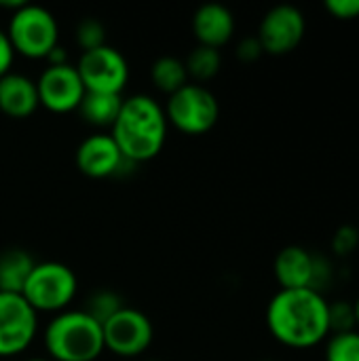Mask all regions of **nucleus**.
<instances>
[{
    "mask_svg": "<svg viewBox=\"0 0 359 361\" xmlns=\"http://www.w3.org/2000/svg\"><path fill=\"white\" fill-rule=\"evenodd\" d=\"M44 59L49 61V66H68V63H70V61H68V51H66L61 44H57Z\"/></svg>",
    "mask_w": 359,
    "mask_h": 361,
    "instance_id": "c85d7f7f",
    "label": "nucleus"
},
{
    "mask_svg": "<svg viewBox=\"0 0 359 361\" xmlns=\"http://www.w3.org/2000/svg\"><path fill=\"white\" fill-rule=\"evenodd\" d=\"M78 290L76 275L61 262H36L21 296L38 313H61Z\"/></svg>",
    "mask_w": 359,
    "mask_h": 361,
    "instance_id": "39448f33",
    "label": "nucleus"
},
{
    "mask_svg": "<svg viewBox=\"0 0 359 361\" xmlns=\"http://www.w3.org/2000/svg\"><path fill=\"white\" fill-rule=\"evenodd\" d=\"M313 264H315L313 252L300 245H288L275 256L273 273L281 290H303V288L311 290Z\"/></svg>",
    "mask_w": 359,
    "mask_h": 361,
    "instance_id": "4468645a",
    "label": "nucleus"
},
{
    "mask_svg": "<svg viewBox=\"0 0 359 361\" xmlns=\"http://www.w3.org/2000/svg\"><path fill=\"white\" fill-rule=\"evenodd\" d=\"M6 36L13 51L30 59H44L59 44V27L53 13L28 2L19 11L11 13Z\"/></svg>",
    "mask_w": 359,
    "mask_h": 361,
    "instance_id": "20e7f679",
    "label": "nucleus"
},
{
    "mask_svg": "<svg viewBox=\"0 0 359 361\" xmlns=\"http://www.w3.org/2000/svg\"><path fill=\"white\" fill-rule=\"evenodd\" d=\"M324 357L326 361H359V330L330 334Z\"/></svg>",
    "mask_w": 359,
    "mask_h": 361,
    "instance_id": "412c9836",
    "label": "nucleus"
},
{
    "mask_svg": "<svg viewBox=\"0 0 359 361\" xmlns=\"http://www.w3.org/2000/svg\"><path fill=\"white\" fill-rule=\"evenodd\" d=\"M326 11L341 21L358 19L359 17V0H326Z\"/></svg>",
    "mask_w": 359,
    "mask_h": 361,
    "instance_id": "a878e982",
    "label": "nucleus"
},
{
    "mask_svg": "<svg viewBox=\"0 0 359 361\" xmlns=\"http://www.w3.org/2000/svg\"><path fill=\"white\" fill-rule=\"evenodd\" d=\"M305 34L307 21L303 11L292 4H277L262 17L256 38L264 53L288 55L303 42Z\"/></svg>",
    "mask_w": 359,
    "mask_h": 361,
    "instance_id": "9d476101",
    "label": "nucleus"
},
{
    "mask_svg": "<svg viewBox=\"0 0 359 361\" xmlns=\"http://www.w3.org/2000/svg\"><path fill=\"white\" fill-rule=\"evenodd\" d=\"M125 165H133V163H129L123 157V152L118 150L110 133L108 135L95 133L87 137L80 142L76 150V167L80 169V173L93 180L118 176Z\"/></svg>",
    "mask_w": 359,
    "mask_h": 361,
    "instance_id": "f8f14e48",
    "label": "nucleus"
},
{
    "mask_svg": "<svg viewBox=\"0 0 359 361\" xmlns=\"http://www.w3.org/2000/svg\"><path fill=\"white\" fill-rule=\"evenodd\" d=\"M358 245L359 231L355 226H351V224L341 226V228L334 233V237H332V252H334L336 256H341V258L351 256V254L358 250Z\"/></svg>",
    "mask_w": 359,
    "mask_h": 361,
    "instance_id": "b1692460",
    "label": "nucleus"
},
{
    "mask_svg": "<svg viewBox=\"0 0 359 361\" xmlns=\"http://www.w3.org/2000/svg\"><path fill=\"white\" fill-rule=\"evenodd\" d=\"M40 106L36 82L23 74L8 72L0 78V112L11 118H28Z\"/></svg>",
    "mask_w": 359,
    "mask_h": 361,
    "instance_id": "2eb2a0df",
    "label": "nucleus"
},
{
    "mask_svg": "<svg viewBox=\"0 0 359 361\" xmlns=\"http://www.w3.org/2000/svg\"><path fill=\"white\" fill-rule=\"evenodd\" d=\"M121 106H123L121 95L87 91L80 106H78V112L89 125H93V127H110L112 129V125H114V121H116V116L121 112Z\"/></svg>",
    "mask_w": 359,
    "mask_h": 361,
    "instance_id": "f3484780",
    "label": "nucleus"
},
{
    "mask_svg": "<svg viewBox=\"0 0 359 361\" xmlns=\"http://www.w3.org/2000/svg\"><path fill=\"white\" fill-rule=\"evenodd\" d=\"M165 116L178 131L186 135H201L218 123L220 104L203 85H186L169 95Z\"/></svg>",
    "mask_w": 359,
    "mask_h": 361,
    "instance_id": "423d86ee",
    "label": "nucleus"
},
{
    "mask_svg": "<svg viewBox=\"0 0 359 361\" xmlns=\"http://www.w3.org/2000/svg\"><path fill=\"white\" fill-rule=\"evenodd\" d=\"M34 267L36 260L28 250L8 247L0 252V292L21 294Z\"/></svg>",
    "mask_w": 359,
    "mask_h": 361,
    "instance_id": "dca6fc26",
    "label": "nucleus"
},
{
    "mask_svg": "<svg viewBox=\"0 0 359 361\" xmlns=\"http://www.w3.org/2000/svg\"><path fill=\"white\" fill-rule=\"evenodd\" d=\"M334 279V264L328 256L324 254H315V264H313V283H311V290L324 294L326 288L332 283Z\"/></svg>",
    "mask_w": 359,
    "mask_h": 361,
    "instance_id": "393cba45",
    "label": "nucleus"
},
{
    "mask_svg": "<svg viewBox=\"0 0 359 361\" xmlns=\"http://www.w3.org/2000/svg\"><path fill=\"white\" fill-rule=\"evenodd\" d=\"M148 361H157V360H148Z\"/></svg>",
    "mask_w": 359,
    "mask_h": 361,
    "instance_id": "72a5a7b5",
    "label": "nucleus"
},
{
    "mask_svg": "<svg viewBox=\"0 0 359 361\" xmlns=\"http://www.w3.org/2000/svg\"><path fill=\"white\" fill-rule=\"evenodd\" d=\"M110 135L129 163H146L165 146V110L150 95H131L123 99Z\"/></svg>",
    "mask_w": 359,
    "mask_h": 361,
    "instance_id": "f03ea898",
    "label": "nucleus"
},
{
    "mask_svg": "<svg viewBox=\"0 0 359 361\" xmlns=\"http://www.w3.org/2000/svg\"><path fill=\"white\" fill-rule=\"evenodd\" d=\"M104 349L112 351L118 357H135L142 355L154 336L150 319L131 307H123L114 317H110L104 326Z\"/></svg>",
    "mask_w": 359,
    "mask_h": 361,
    "instance_id": "1a4fd4ad",
    "label": "nucleus"
},
{
    "mask_svg": "<svg viewBox=\"0 0 359 361\" xmlns=\"http://www.w3.org/2000/svg\"><path fill=\"white\" fill-rule=\"evenodd\" d=\"M267 328L288 349H313L330 336V302L309 288L279 290L267 307Z\"/></svg>",
    "mask_w": 359,
    "mask_h": 361,
    "instance_id": "f257e3e1",
    "label": "nucleus"
},
{
    "mask_svg": "<svg viewBox=\"0 0 359 361\" xmlns=\"http://www.w3.org/2000/svg\"><path fill=\"white\" fill-rule=\"evenodd\" d=\"M235 53H237V57H239L241 61L252 63V61L260 59L264 51H262V44H260V40H258L256 36H248V38H241V40H239Z\"/></svg>",
    "mask_w": 359,
    "mask_h": 361,
    "instance_id": "bb28decb",
    "label": "nucleus"
},
{
    "mask_svg": "<svg viewBox=\"0 0 359 361\" xmlns=\"http://www.w3.org/2000/svg\"><path fill=\"white\" fill-rule=\"evenodd\" d=\"M123 298L112 290H97L89 296L87 307L83 309L89 317H93L99 326H104L110 317H114L123 309Z\"/></svg>",
    "mask_w": 359,
    "mask_h": 361,
    "instance_id": "aec40b11",
    "label": "nucleus"
},
{
    "mask_svg": "<svg viewBox=\"0 0 359 361\" xmlns=\"http://www.w3.org/2000/svg\"><path fill=\"white\" fill-rule=\"evenodd\" d=\"M76 72L85 85V91L121 95L129 80V66L121 51L104 44L93 51H85L78 59Z\"/></svg>",
    "mask_w": 359,
    "mask_h": 361,
    "instance_id": "0eeeda50",
    "label": "nucleus"
},
{
    "mask_svg": "<svg viewBox=\"0 0 359 361\" xmlns=\"http://www.w3.org/2000/svg\"><path fill=\"white\" fill-rule=\"evenodd\" d=\"M193 32L199 44L220 51V47H224L235 34V17L224 4L207 2L197 8L193 17Z\"/></svg>",
    "mask_w": 359,
    "mask_h": 361,
    "instance_id": "ddd939ff",
    "label": "nucleus"
},
{
    "mask_svg": "<svg viewBox=\"0 0 359 361\" xmlns=\"http://www.w3.org/2000/svg\"><path fill=\"white\" fill-rule=\"evenodd\" d=\"M44 347L53 361H95L104 353V330L83 309L61 311L44 330Z\"/></svg>",
    "mask_w": 359,
    "mask_h": 361,
    "instance_id": "7ed1b4c3",
    "label": "nucleus"
},
{
    "mask_svg": "<svg viewBox=\"0 0 359 361\" xmlns=\"http://www.w3.org/2000/svg\"><path fill=\"white\" fill-rule=\"evenodd\" d=\"M184 66H186V72H188L190 78H195L197 82H205V80H212L220 72L222 55H220L218 49L197 44L190 51V55L186 57Z\"/></svg>",
    "mask_w": 359,
    "mask_h": 361,
    "instance_id": "6ab92c4d",
    "label": "nucleus"
},
{
    "mask_svg": "<svg viewBox=\"0 0 359 361\" xmlns=\"http://www.w3.org/2000/svg\"><path fill=\"white\" fill-rule=\"evenodd\" d=\"M76 42L83 49V53L104 47L106 44V27H104V23L93 19V17H85L76 27Z\"/></svg>",
    "mask_w": 359,
    "mask_h": 361,
    "instance_id": "4be33fe9",
    "label": "nucleus"
},
{
    "mask_svg": "<svg viewBox=\"0 0 359 361\" xmlns=\"http://www.w3.org/2000/svg\"><path fill=\"white\" fill-rule=\"evenodd\" d=\"M38 330V313L21 294L0 292V357L23 353Z\"/></svg>",
    "mask_w": 359,
    "mask_h": 361,
    "instance_id": "6e6552de",
    "label": "nucleus"
},
{
    "mask_svg": "<svg viewBox=\"0 0 359 361\" xmlns=\"http://www.w3.org/2000/svg\"><path fill=\"white\" fill-rule=\"evenodd\" d=\"M38 102L42 108L55 114L78 110L85 97V85L76 72V66H49L36 80Z\"/></svg>",
    "mask_w": 359,
    "mask_h": 361,
    "instance_id": "9b49d317",
    "label": "nucleus"
},
{
    "mask_svg": "<svg viewBox=\"0 0 359 361\" xmlns=\"http://www.w3.org/2000/svg\"><path fill=\"white\" fill-rule=\"evenodd\" d=\"M13 59H15V51H13V44L6 36V32L0 27V78L4 74L11 72V66H13Z\"/></svg>",
    "mask_w": 359,
    "mask_h": 361,
    "instance_id": "cd10ccee",
    "label": "nucleus"
},
{
    "mask_svg": "<svg viewBox=\"0 0 359 361\" xmlns=\"http://www.w3.org/2000/svg\"><path fill=\"white\" fill-rule=\"evenodd\" d=\"M355 311L353 302L349 300H336L330 302V334L339 332H351L355 330Z\"/></svg>",
    "mask_w": 359,
    "mask_h": 361,
    "instance_id": "5701e85b",
    "label": "nucleus"
},
{
    "mask_svg": "<svg viewBox=\"0 0 359 361\" xmlns=\"http://www.w3.org/2000/svg\"><path fill=\"white\" fill-rule=\"evenodd\" d=\"M353 311H355V326L359 328V298L353 302Z\"/></svg>",
    "mask_w": 359,
    "mask_h": 361,
    "instance_id": "7c9ffc66",
    "label": "nucleus"
},
{
    "mask_svg": "<svg viewBox=\"0 0 359 361\" xmlns=\"http://www.w3.org/2000/svg\"><path fill=\"white\" fill-rule=\"evenodd\" d=\"M150 78L154 87L167 95H174L176 91L188 85V72L184 61L171 55H163L150 66Z\"/></svg>",
    "mask_w": 359,
    "mask_h": 361,
    "instance_id": "a211bd4d",
    "label": "nucleus"
},
{
    "mask_svg": "<svg viewBox=\"0 0 359 361\" xmlns=\"http://www.w3.org/2000/svg\"><path fill=\"white\" fill-rule=\"evenodd\" d=\"M25 361H51V360H25Z\"/></svg>",
    "mask_w": 359,
    "mask_h": 361,
    "instance_id": "2f4dec72",
    "label": "nucleus"
},
{
    "mask_svg": "<svg viewBox=\"0 0 359 361\" xmlns=\"http://www.w3.org/2000/svg\"><path fill=\"white\" fill-rule=\"evenodd\" d=\"M262 361H273V360H262Z\"/></svg>",
    "mask_w": 359,
    "mask_h": 361,
    "instance_id": "473e14b6",
    "label": "nucleus"
},
{
    "mask_svg": "<svg viewBox=\"0 0 359 361\" xmlns=\"http://www.w3.org/2000/svg\"><path fill=\"white\" fill-rule=\"evenodd\" d=\"M25 4V0H0V6L2 8H6V11H19L21 6Z\"/></svg>",
    "mask_w": 359,
    "mask_h": 361,
    "instance_id": "c756f323",
    "label": "nucleus"
}]
</instances>
